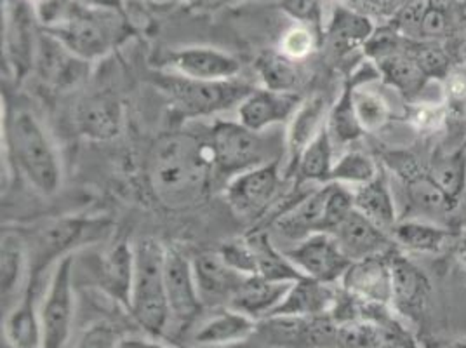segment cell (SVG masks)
I'll return each mask as SVG.
<instances>
[{"instance_id": "obj_1", "label": "cell", "mask_w": 466, "mask_h": 348, "mask_svg": "<svg viewBox=\"0 0 466 348\" xmlns=\"http://www.w3.org/2000/svg\"><path fill=\"white\" fill-rule=\"evenodd\" d=\"M213 173L208 138L173 133L162 136L152 148L150 183L157 199L171 210L197 202L206 192Z\"/></svg>"}, {"instance_id": "obj_2", "label": "cell", "mask_w": 466, "mask_h": 348, "mask_svg": "<svg viewBox=\"0 0 466 348\" xmlns=\"http://www.w3.org/2000/svg\"><path fill=\"white\" fill-rule=\"evenodd\" d=\"M4 141L16 173L42 197H53L63 183L58 148L39 116L26 105L5 97Z\"/></svg>"}, {"instance_id": "obj_3", "label": "cell", "mask_w": 466, "mask_h": 348, "mask_svg": "<svg viewBox=\"0 0 466 348\" xmlns=\"http://www.w3.org/2000/svg\"><path fill=\"white\" fill-rule=\"evenodd\" d=\"M46 32L55 36L78 58L95 63L129 39L135 28L127 15L93 9L80 5L76 0H66L56 18L46 26Z\"/></svg>"}, {"instance_id": "obj_4", "label": "cell", "mask_w": 466, "mask_h": 348, "mask_svg": "<svg viewBox=\"0 0 466 348\" xmlns=\"http://www.w3.org/2000/svg\"><path fill=\"white\" fill-rule=\"evenodd\" d=\"M166 251L167 248L152 237L135 244V279L127 312L152 338H160L171 321L166 290Z\"/></svg>"}, {"instance_id": "obj_5", "label": "cell", "mask_w": 466, "mask_h": 348, "mask_svg": "<svg viewBox=\"0 0 466 348\" xmlns=\"http://www.w3.org/2000/svg\"><path fill=\"white\" fill-rule=\"evenodd\" d=\"M154 84L181 118L209 117L238 107L253 87L233 80H197L175 74H157Z\"/></svg>"}, {"instance_id": "obj_6", "label": "cell", "mask_w": 466, "mask_h": 348, "mask_svg": "<svg viewBox=\"0 0 466 348\" xmlns=\"http://www.w3.org/2000/svg\"><path fill=\"white\" fill-rule=\"evenodd\" d=\"M108 229V220L105 218H87V216H63L58 220L47 221L44 227L26 241L30 275L28 288L39 291L40 281L44 273L51 267H56L59 261L80 248L101 237Z\"/></svg>"}, {"instance_id": "obj_7", "label": "cell", "mask_w": 466, "mask_h": 348, "mask_svg": "<svg viewBox=\"0 0 466 348\" xmlns=\"http://www.w3.org/2000/svg\"><path fill=\"white\" fill-rule=\"evenodd\" d=\"M208 145L214 174L227 179L277 159L270 157L265 136L244 128L240 122H216L208 135Z\"/></svg>"}, {"instance_id": "obj_8", "label": "cell", "mask_w": 466, "mask_h": 348, "mask_svg": "<svg viewBox=\"0 0 466 348\" xmlns=\"http://www.w3.org/2000/svg\"><path fill=\"white\" fill-rule=\"evenodd\" d=\"M391 302L390 307L410 328H425L433 303V284L416 261L399 248L390 252Z\"/></svg>"}, {"instance_id": "obj_9", "label": "cell", "mask_w": 466, "mask_h": 348, "mask_svg": "<svg viewBox=\"0 0 466 348\" xmlns=\"http://www.w3.org/2000/svg\"><path fill=\"white\" fill-rule=\"evenodd\" d=\"M390 25L408 40L452 44L458 28H465L456 0H404Z\"/></svg>"}, {"instance_id": "obj_10", "label": "cell", "mask_w": 466, "mask_h": 348, "mask_svg": "<svg viewBox=\"0 0 466 348\" xmlns=\"http://www.w3.org/2000/svg\"><path fill=\"white\" fill-rule=\"evenodd\" d=\"M74 263L76 256L70 254L63 258L51 273L39 309L42 348H65L68 345L76 317Z\"/></svg>"}, {"instance_id": "obj_11", "label": "cell", "mask_w": 466, "mask_h": 348, "mask_svg": "<svg viewBox=\"0 0 466 348\" xmlns=\"http://www.w3.org/2000/svg\"><path fill=\"white\" fill-rule=\"evenodd\" d=\"M282 179L279 159L237 174L227 183V202L238 218L258 220L268 211L277 199Z\"/></svg>"}, {"instance_id": "obj_12", "label": "cell", "mask_w": 466, "mask_h": 348, "mask_svg": "<svg viewBox=\"0 0 466 348\" xmlns=\"http://www.w3.org/2000/svg\"><path fill=\"white\" fill-rule=\"evenodd\" d=\"M282 251L305 277L326 284L341 282L351 265V260L330 233H313Z\"/></svg>"}, {"instance_id": "obj_13", "label": "cell", "mask_w": 466, "mask_h": 348, "mask_svg": "<svg viewBox=\"0 0 466 348\" xmlns=\"http://www.w3.org/2000/svg\"><path fill=\"white\" fill-rule=\"evenodd\" d=\"M91 65L93 63L78 58L77 55H74L49 32L39 36L34 70L46 87L56 93L72 91L84 80H87L91 74Z\"/></svg>"}, {"instance_id": "obj_14", "label": "cell", "mask_w": 466, "mask_h": 348, "mask_svg": "<svg viewBox=\"0 0 466 348\" xmlns=\"http://www.w3.org/2000/svg\"><path fill=\"white\" fill-rule=\"evenodd\" d=\"M166 290L171 319L179 324H190L204 303L197 288L192 260L176 248L166 251Z\"/></svg>"}, {"instance_id": "obj_15", "label": "cell", "mask_w": 466, "mask_h": 348, "mask_svg": "<svg viewBox=\"0 0 466 348\" xmlns=\"http://www.w3.org/2000/svg\"><path fill=\"white\" fill-rule=\"evenodd\" d=\"M166 65L171 72L197 80H233L242 70V63L230 53L202 46L173 51Z\"/></svg>"}, {"instance_id": "obj_16", "label": "cell", "mask_w": 466, "mask_h": 348, "mask_svg": "<svg viewBox=\"0 0 466 348\" xmlns=\"http://www.w3.org/2000/svg\"><path fill=\"white\" fill-rule=\"evenodd\" d=\"M301 101L296 93H280L265 87L253 89L237 107V116L244 128L263 133L268 128L291 120Z\"/></svg>"}, {"instance_id": "obj_17", "label": "cell", "mask_w": 466, "mask_h": 348, "mask_svg": "<svg viewBox=\"0 0 466 348\" xmlns=\"http://www.w3.org/2000/svg\"><path fill=\"white\" fill-rule=\"evenodd\" d=\"M78 133L93 141H110L122 133L124 108L110 91H97L82 97L76 108Z\"/></svg>"}, {"instance_id": "obj_18", "label": "cell", "mask_w": 466, "mask_h": 348, "mask_svg": "<svg viewBox=\"0 0 466 348\" xmlns=\"http://www.w3.org/2000/svg\"><path fill=\"white\" fill-rule=\"evenodd\" d=\"M341 290L364 303L387 305L391 302V269L390 252L351 261L341 279Z\"/></svg>"}, {"instance_id": "obj_19", "label": "cell", "mask_w": 466, "mask_h": 348, "mask_svg": "<svg viewBox=\"0 0 466 348\" xmlns=\"http://www.w3.org/2000/svg\"><path fill=\"white\" fill-rule=\"evenodd\" d=\"M351 261L381 256L397 250L391 235L370 218L353 210L349 218L330 233Z\"/></svg>"}, {"instance_id": "obj_20", "label": "cell", "mask_w": 466, "mask_h": 348, "mask_svg": "<svg viewBox=\"0 0 466 348\" xmlns=\"http://www.w3.org/2000/svg\"><path fill=\"white\" fill-rule=\"evenodd\" d=\"M195 279L204 305H227L246 275L233 271L219 251H204L194 260Z\"/></svg>"}, {"instance_id": "obj_21", "label": "cell", "mask_w": 466, "mask_h": 348, "mask_svg": "<svg viewBox=\"0 0 466 348\" xmlns=\"http://www.w3.org/2000/svg\"><path fill=\"white\" fill-rule=\"evenodd\" d=\"M458 227H447L421 218H402L391 229L395 246L406 254H444L451 251Z\"/></svg>"}, {"instance_id": "obj_22", "label": "cell", "mask_w": 466, "mask_h": 348, "mask_svg": "<svg viewBox=\"0 0 466 348\" xmlns=\"http://www.w3.org/2000/svg\"><path fill=\"white\" fill-rule=\"evenodd\" d=\"M374 21L360 15L349 5H336L322 40L336 59L349 58L357 49L364 51L370 36L374 34Z\"/></svg>"}, {"instance_id": "obj_23", "label": "cell", "mask_w": 466, "mask_h": 348, "mask_svg": "<svg viewBox=\"0 0 466 348\" xmlns=\"http://www.w3.org/2000/svg\"><path fill=\"white\" fill-rule=\"evenodd\" d=\"M135 279V246L116 242L99 256L96 263L97 288L129 310Z\"/></svg>"}, {"instance_id": "obj_24", "label": "cell", "mask_w": 466, "mask_h": 348, "mask_svg": "<svg viewBox=\"0 0 466 348\" xmlns=\"http://www.w3.org/2000/svg\"><path fill=\"white\" fill-rule=\"evenodd\" d=\"M330 107L328 105V97L324 95H313L301 101L296 114L289 120V129L286 135V150H288V171L291 176L296 169V164L299 160L305 148L313 141V138L319 135L329 117Z\"/></svg>"}, {"instance_id": "obj_25", "label": "cell", "mask_w": 466, "mask_h": 348, "mask_svg": "<svg viewBox=\"0 0 466 348\" xmlns=\"http://www.w3.org/2000/svg\"><path fill=\"white\" fill-rule=\"evenodd\" d=\"M406 42L408 40H402L397 49L370 61L378 67L380 80H383V84L397 91L406 99V103H414L421 99V93L427 87L430 78L423 74L416 59L409 55Z\"/></svg>"}, {"instance_id": "obj_26", "label": "cell", "mask_w": 466, "mask_h": 348, "mask_svg": "<svg viewBox=\"0 0 466 348\" xmlns=\"http://www.w3.org/2000/svg\"><path fill=\"white\" fill-rule=\"evenodd\" d=\"M2 305L5 312L13 309L28 284L30 261L26 239L21 233L5 230L2 235V263H0Z\"/></svg>"}, {"instance_id": "obj_27", "label": "cell", "mask_w": 466, "mask_h": 348, "mask_svg": "<svg viewBox=\"0 0 466 348\" xmlns=\"http://www.w3.org/2000/svg\"><path fill=\"white\" fill-rule=\"evenodd\" d=\"M332 286L334 284L319 282L310 277L298 279L292 282L272 317H317L330 313L339 294V291L334 290Z\"/></svg>"}, {"instance_id": "obj_28", "label": "cell", "mask_w": 466, "mask_h": 348, "mask_svg": "<svg viewBox=\"0 0 466 348\" xmlns=\"http://www.w3.org/2000/svg\"><path fill=\"white\" fill-rule=\"evenodd\" d=\"M292 282L270 281L259 275L246 277L235 291L228 307L240 313L249 315L254 321H265L272 317L273 312L282 303Z\"/></svg>"}, {"instance_id": "obj_29", "label": "cell", "mask_w": 466, "mask_h": 348, "mask_svg": "<svg viewBox=\"0 0 466 348\" xmlns=\"http://www.w3.org/2000/svg\"><path fill=\"white\" fill-rule=\"evenodd\" d=\"M351 192L355 210L370 218L372 223L383 230L391 232L400 218L397 216L395 197L390 189L389 176L385 174V169H381V173L368 183L353 187Z\"/></svg>"}, {"instance_id": "obj_30", "label": "cell", "mask_w": 466, "mask_h": 348, "mask_svg": "<svg viewBox=\"0 0 466 348\" xmlns=\"http://www.w3.org/2000/svg\"><path fill=\"white\" fill-rule=\"evenodd\" d=\"M37 292L39 291L26 286L16 305L5 312L4 333L11 348H42Z\"/></svg>"}, {"instance_id": "obj_31", "label": "cell", "mask_w": 466, "mask_h": 348, "mask_svg": "<svg viewBox=\"0 0 466 348\" xmlns=\"http://www.w3.org/2000/svg\"><path fill=\"white\" fill-rule=\"evenodd\" d=\"M427 168L437 187L461 210L466 204V143L451 152L439 148L428 160Z\"/></svg>"}, {"instance_id": "obj_32", "label": "cell", "mask_w": 466, "mask_h": 348, "mask_svg": "<svg viewBox=\"0 0 466 348\" xmlns=\"http://www.w3.org/2000/svg\"><path fill=\"white\" fill-rule=\"evenodd\" d=\"M256 328L258 321H254L246 313L227 307L216 312L197 329L194 340L195 343L204 347H223L249 338Z\"/></svg>"}, {"instance_id": "obj_33", "label": "cell", "mask_w": 466, "mask_h": 348, "mask_svg": "<svg viewBox=\"0 0 466 348\" xmlns=\"http://www.w3.org/2000/svg\"><path fill=\"white\" fill-rule=\"evenodd\" d=\"M37 46L39 37L34 34V25L30 23L26 7L20 4V9L13 13L5 37V56L16 78L21 80L26 77L30 70H34Z\"/></svg>"}, {"instance_id": "obj_34", "label": "cell", "mask_w": 466, "mask_h": 348, "mask_svg": "<svg viewBox=\"0 0 466 348\" xmlns=\"http://www.w3.org/2000/svg\"><path fill=\"white\" fill-rule=\"evenodd\" d=\"M334 162H336L334 143L330 139L328 124H326V128L313 138V141L299 157L294 169L296 183L298 185L330 183V173H332Z\"/></svg>"}, {"instance_id": "obj_35", "label": "cell", "mask_w": 466, "mask_h": 348, "mask_svg": "<svg viewBox=\"0 0 466 348\" xmlns=\"http://www.w3.org/2000/svg\"><path fill=\"white\" fill-rule=\"evenodd\" d=\"M248 239L256 254L259 277H265L270 281H280V282H296L298 279L305 277L286 256V252L273 244L270 233L256 230L249 233Z\"/></svg>"}, {"instance_id": "obj_36", "label": "cell", "mask_w": 466, "mask_h": 348, "mask_svg": "<svg viewBox=\"0 0 466 348\" xmlns=\"http://www.w3.org/2000/svg\"><path fill=\"white\" fill-rule=\"evenodd\" d=\"M353 86H355V80L349 76L343 84L341 95L330 107L329 117H328V131H329L334 147H341V148L349 147L366 135L357 118V114H355Z\"/></svg>"}, {"instance_id": "obj_37", "label": "cell", "mask_w": 466, "mask_h": 348, "mask_svg": "<svg viewBox=\"0 0 466 348\" xmlns=\"http://www.w3.org/2000/svg\"><path fill=\"white\" fill-rule=\"evenodd\" d=\"M256 72L265 89L280 93H296L299 84V70L296 61L282 56L279 51L263 53L254 63Z\"/></svg>"}, {"instance_id": "obj_38", "label": "cell", "mask_w": 466, "mask_h": 348, "mask_svg": "<svg viewBox=\"0 0 466 348\" xmlns=\"http://www.w3.org/2000/svg\"><path fill=\"white\" fill-rule=\"evenodd\" d=\"M381 164L370 154L362 150H349L336 159L330 173V181L336 183H350L353 187L364 185L370 179H374L378 174L381 173Z\"/></svg>"}, {"instance_id": "obj_39", "label": "cell", "mask_w": 466, "mask_h": 348, "mask_svg": "<svg viewBox=\"0 0 466 348\" xmlns=\"http://www.w3.org/2000/svg\"><path fill=\"white\" fill-rule=\"evenodd\" d=\"M402 120L418 135L435 136L449 128V112L442 99L441 101L418 99L414 103H408Z\"/></svg>"}, {"instance_id": "obj_40", "label": "cell", "mask_w": 466, "mask_h": 348, "mask_svg": "<svg viewBox=\"0 0 466 348\" xmlns=\"http://www.w3.org/2000/svg\"><path fill=\"white\" fill-rule=\"evenodd\" d=\"M383 326L370 319H353L338 322L336 348H380L383 342Z\"/></svg>"}, {"instance_id": "obj_41", "label": "cell", "mask_w": 466, "mask_h": 348, "mask_svg": "<svg viewBox=\"0 0 466 348\" xmlns=\"http://www.w3.org/2000/svg\"><path fill=\"white\" fill-rule=\"evenodd\" d=\"M320 34L319 30L307 26V25H292L291 28H288L282 37L279 40V53L286 58L292 61H303V59L311 56L319 44H320Z\"/></svg>"}, {"instance_id": "obj_42", "label": "cell", "mask_w": 466, "mask_h": 348, "mask_svg": "<svg viewBox=\"0 0 466 348\" xmlns=\"http://www.w3.org/2000/svg\"><path fill=\"white\" fill-rule=\"evenodd\" d=\"M442 101L446 103L451 122L466 120V67L458 63L442 82Z\"/></svg>"}, {"instance_id": "obj_43", "label": "cell", "mask_w": 466, "mask_h": 348, "mask_svg": "<svg viewBox=\"0 0 466 348\" xmlns=\"http://www.w3.org/2000/svg\"><path fill=\"white\" fill-rule=\"evenodd\" d=\"M218 251L233 271H237L246 277L258 275L256 254H254L253 246H251L248 235L242 239H233V241L225 242Z\"/></svg>"}, {"instance_id": "obj_44", "label": "cell", "mask_w": 466, "mask_h": 348, "mask_svg": "<svg viewBox=\"0 0 466 348\" xmlns=\"http://www.w3.org/2000/svg\"><path fill=\"white\" fill-rule=\"evenodd\" d=\"M124 336L120 328L112 322L99 321L86 329L74 348H118Z\"/></svg>"}, {"instance_id": "obj_45", "label": "cell", "mask_w": 466, "mask_h": 348, "mask_svg": "<svg viewBox=\"0 0 466 348\" xmlns=\"http://www.w3.org/2000/svg\"><path fill=\"white\" fill-rule=\"evenodd\" d=\"M381 326L385 334L380 348H423L420 336H416L410 326L395 315V312L390 313L389 317L381 322Z\"/></svg>"}, {"instance_id": "obj_46", "label": "cell", "mask_w": 466, "mask_h": 348, "mask_svg": "<svg viewBox=\"0 0 466 348\" xmlns=\"http://www.w3.org/2000/svg\"><path fill=\"white\" fill-rule=\"evenodd\" d=\"M280 9L299 25L322 30V0H279Z\"/></svg>"}, {"instance_id": "obj_47", "label": "cell", "mask_w": 466, "mask_h": 348, "mask_svg": "<svg viewBox=\"0 0 466 348\" xmlns=\"http://www.w3.org/2000/svg\"><path fill=\"white\" fill-rule=\"evenodd\" d=\"M404 0H349V7L359 11L360 15L368 16L372 21H383L389 23Z\"/></svg>"}, {"instance_id": "obj_48", "label": "cell", "mask_w": 466, "mask_h": 348, "mask_svg": "<svg viewBox=\"0 0 466 348\" xmlns=\"http://www.w3.org/2000/svg\"><path fill=\"white\" fill-rule=\"evenodd\" d=\"M451 258L456 263V267L465 273L466 277V220H463L458 229H456V237L451 246Z\"/></svg>"}, {"instance_id": "obj_49", "label": "cell", "mask_w": 466, "mask_h": 348, "mask_svg": "<svg viewBox=\"0 0 466 348\" xmlns=\"http://www.w3.org/2000/svg\"><path fill=\"white\" fill-rule=\"evenodd\" d=\"M423 348H466V336H435L423 334L420 336Z\"/></svg>"}, {"instance_id": "obj_50", "label": "cell", "mask_w": 466, "mask_h": 348, "mask_svg": "<svg viewBox=\"0 0 466 348\" xmlns=\"http://www.w3.org/2000/svg\"><path fill=\"white\" fill-rule=\"evenodd\" d=\"M76 2L80 5H86V7H93V9H105V11L127 15L126 0H76Z\"/></svg>"}, {"instance_id": "obj_51", "label": "cell", "mask_w": 466, "mask_h": 348, "mask_svg": "<svg viewBox=\"0 0 466 348\" xmlns=\"http://www.w3.org/2000/svg\"><path fill=\"white\" fill-rule=\"evenodd\" d=\"M118 348H176L171 345H164L158 342H150V340H122Z\"/></svg>"}, {"instance_id": "obj_52", "label": "cell", "mask_w": 466, "mask_h": 348, "mask_svg": "<svg viewBox=\"0 0 466 348\" xmlns=\"http://www.w3.org/2000/svg\"><path fill=\"white\" fill-rule=\"evenodd\" d=\"M25 2H26L28 5H34V7L39 11V9H42L46 4H49L51 0H25Z\"/></svg>"}, {"instance_id": "obj_53", "label": "cell", "mask_w": 466, "mask_h": 348, "mask_svg": "<svg viewBox=\"0 0 466 348\" xmlns=\"http://www.w3.org/2000/svg\"><path fill=\"white\" fill-rule=\"evenodd\" d=\"M460 58H461V63L466 67V30H465V37L461 40V46H460Z\"/></svg>"}, {"instance_id": "obj_54", "label": "cell", "mask_w": 466, "mask_h": 348, "mask_svg": "<svg viewBox=\"0 0 466 348\" xmlns=\"http://www.w3.org/2000/svg\"><path fill=\"white\" fill-rule=\"evenodd\" d=\"M190 4H197V5H202V4H208V2H213V0H188Z\"/></svg>"}, {"instance_id": "obj_55", "label": "cell", "mask_w": 466, "mask_h": 348, "mask_svg": "<svg viewBox=\"0 0 466 348\" xmlns=\"http://www.w3.org/2000/svg\"><path fill=\"white\" fill-rule=\"evenodd\" d=\"M154 2H162L164 4V2H173V0H154Z\"/></svg>"}, {"instance_id": "obj_56", "label": "cell", "mask_w": 466, "mask_h": 348, "mask_svg": "<svg viewBox=\"0 0 466 348\" xmlns=\"http://www.w3.org/2000/svg\"><path fill=\"white\" fill-rule=\"evenodd\" d=\"M465 143H466V141H465Z\"/></svg>"}, {"instance_id": "obj_57", "label": "cell", "mask_w": 466, "mask_h": 348, "mask_svg": "<svg viewBox=\"0 0 466 348\" xmlns=\"http://www.w3.org/2000/svg\"><path fill=\"white\" fill-rule=\"evenodd\" d=\"M465 141H466V139H465Z\"/></svg>"}]
</instances>
